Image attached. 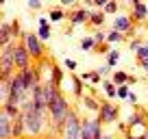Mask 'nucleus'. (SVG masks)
I'll return each mask as SVG.
<instances>
[{
    "instance_id": "obj_1",
    "label": "nucleus",
    "mask_w": 148,
    "mask_h": 139,
    "mask_svg": "<svg viewBox=\"0 0 148 139\" xmlns=\"http://www.w3.org/2000/svg\"><path fill=\"white\" fill-rule=\"evenodd\" d=\"M70 111H72V109H70L68 98L59 91V93H57V98H55V100H50V104H48V117H50L52 128H55L57 133H63L65 120H68Z\"/></svg>"
},
{
    "instance_id": "obj_2",
    "label": "nucleus",
    "mask_w": 148,
    "mask_h": 139,
    "mask_svg": "<svg viewBox=\"0 0 148 139\" xmlns=\"http://www.w3.org/2000/svg\"><path fill=\"white\" fill-rule=\"evenodd\" d=\"M22 115H24V124H26V133L28 135L37 137V135L44 133V126H46V113L37 111L31 98L22 104Z\"/></svg>"
},
{
    "instance_id": "obj_3",
    "label": "nucleus",
    "mask_w": 148,
    "mask_h": 139,
    "mask_svg": "<svg viewBox=\"0 0 148 139\" xmlns=\"http://www.w3.org/2000/svg\"><path fill=\"white\" fill-rule=\"evenodd\" d=\"M28 98H31V89H28V85H26V80H24L22 72H15V74L11 76V96H9V100L22 107Z\"/></svg>"
},
{
    "instance_id": "obj_4",
    "label": "nucleus",
    "mask_w": 148,
    "mask_h": 139,
    "mask_svg": "<svg viewBox=\"0 0 148 139\" xmlns=\"http://www.w3.org/2000/svg\"><path fill=\"white\" fill-rule=\"evenodd\" d=\"M13 50H15V44H7L2 48V55H0V80L5 78H11L13 76V67H15V57H13Z\"/></svg>"
},
{
    "instance_id": "obj_5",
    "label": "nucleus",
    "mask_w": 148,
    "mask_h": 139,
    "mask_svg": "<svg viewBox=\"0 0 148 139\" xmlns=\"http://www.w3.org/2000/svg\"><path fill=\"white\" fill-rule=\"evenodd\" d=\"M81 126H83V120L79 117V113L70 111L63 128V139H81Z\"/></svg>"
},
{
    "instance_id": "obj_6",
    "label": "nucleus",
    "mask_w": 148,
    "mask_h": 139,
    "mask_svg": "<svg viewBox=\"0 0 148 139\" xmlns=\"http://www.w3.org/2000/svg\"><path fill=\"white\" fill-rule=\"evenodd\" d=\"M22 44L28 48V52H31L33 59H42L44 57V42L39 39V35H35V33H24Z\"/></svg>"
},
{
    "instance_id": "obj_7",
    "label": "nucleus",
    "mask_w": 148,
    "mask_h": 139,
    "mask_svg": "<svg viewBox=\"0 0 148 139\" xmlns=\"http://www.w3.org/2000/svg\"><path fill=\"white\" fill-rule=\"evenodd\" d=\"M13 57H15V67L18 70H24V67H31L33 65V57H31V52H28V48L24 44H15Z\"/></svg>"
},
{
    "instance_id": "obj_8",
    "label": "nucleus",
    "mask_w": 148,
    "mask_h": 139,
    "mask_svg": "<svg viewBox=\"0 0 148 139\" xmlns=\"http://www.w3.org/2000/svg\"><path fill=\"white\" fill-rule=\"evenodd\" d=\"M118 115H120V109H118L116 104H111L109 100L100 104L98 117H100V122H102V124H113V122H118Z\"/></svg>"
},
{
    "instance_id": "obj_9",
    "label": "nucleus",
    "mask_w": 148,
    "mask_h": 139,
    "mask_svg": "<svg viewBox=\"0 0 148 139\" xmlns=\"http://www.w3.org/2000/svg\"><path fill=\"white\" fill-rule=\"evenodd\" d=\"M113 28H116V31H120V33H129V35H133L135 22H133V18H131V15L120 13V15H116V18H113Z\"/></svg>"
},
{
    "instance_id": "obj_10",
    "label": "nucleus",
    "mask_w": 148,
    "mask_h": 139,
    "mask_svg": "<svg viewBox=\"0 0 148 139\" xmlns=\"http://www.w3.org/2000/svg\"><path fill=\"white\" fill-rule=\"evenodd\" d=\"M0 139H13V117L0 111Z\"/></svg>"
},
{
    "instance_id": "obj_11",
    "label": "nucleus",
    "mask_w": 148,
    "mask_h": 139,
    "mask_svg": "<svg viewBox=\"0 0 148 139\" xmlns=\"http://www.w3.org/2000/svg\"><path fill=\"white\" fill-rule=\"evenodd\" d=\"M89 22V9L85 7H79V9H74L70 13V24L72 26H81V24H87Z\"/></svg>"
},
{
    "instance_id": "obj_12",
    "label": "nucleus",
    "mask_w": 148,
    "mask_h": 139,
    "mask_svg": "<svg viewBox=\"0 0 148 139\" xmlns=\"http://www.w3.org/2000/svg\"><path fill=\"white\" fill-rule=\"evenodd\" d=\"M111 80L120 87V85H133L137 78H135V76H131V74H126L124 70H116V72H113V76H111Z\"/></svg>"
},
{
    "instance_id": "obj_13",
    "label": "nucleus",
    "mask_w": 148,
    "mask_h": 139,
    "mask_svg": "<svg viewBox=\"0 0 148 139\" xmlns=\"http://www.w3.org/2000/svg\"><path fill=\"white\" fill-rule=\"evenodd\" d=\"M11 39H13V26H11V22H2V26H0V46L5 48L7 44H11Z\"/></svg>"
},
{
    "instance_id": "obj_14",
    "label": "nucleus",
    "mask_w": 148,
    "mask_h": 139,
    "mask_svg": "<svg viewBox=\"0 0 148 139\" xmlns=\"http://www.w3.org/2000/svg\"><path fill=\"white\" fill-rule=\"evenodd\" d=\"M135 57H137V61H139V67H142L144 72H148V39L142 44V48L135 52Z\"/></svg>"
},
{
    "instance_id": "obj_15",
    "label": "nucleus",
    "mask_w": 148,
    "mask_h": 139,
    "mask_svg": "<svg viewBox=\"0 0 148 139\" xmlns=\"http://www.w3.org/2000/svg\"><path fill=\"white\" fill-rule=\"evenodd\" d=\"M144 113L142 111H133L129 117H126V130H131V128H135V126H144Z\"/></svg>"
},
{
    "instance_id": "obj_16",
    "label": "nucleus",
    "mask_w": 148,
    "mask_h": 139,
    "mask_svg": "<svg viewBox=\"0 0 148 139\" xmlns=\"http://www.w3.org/2000/svg\"><path fill=\"white\" fill-rule=\"evenodd\" d=\"M70 91L74 93V98H83V78H81V74H76L74 72L72 74V87H70Z\"/></svg>"
},
{
    "instance_id": "obj_17",
    "label": "nucleus",
    "mask_w": 148,
    "mask_h": 139,
    "mask_svg": "<svg viewBox=\"0 0 148 139\" xmlns=\"http://www.w3.org/2000/svg\"><path fill=\"white\" fill-rule=\"evenodd\" d=\"M102 91H105L107 100H113V98H118V85L111 78H105L102 80Z\"/></svg>"
},
{
    "instance_id": "obj_18",
    "label": "nucleus",
    "mask_w": 148,
    "mask_h": 139,
    "mask_svg": "<svg viewBox=\"0 0 148 139\" xmlns=\"http://www.w3.org/2000/svg\"><path fill=\"white\" fill-rule=\"evenodd\" d=\"M131 18H133V22H144V20L148 18V7L144 5V2H139L137 7H133V13H131Z\"/></svg>"
},
{
    "instance_id": "obj_19",
    "label": "nucleus",
    "mask_w": 148,
    "mask_h": 139,
    "mask_svg": "<svg viewBox=\"0 0 148 139\" xmlns=\"http://www.w3.org/2000/svg\"><path fill=\"white\" fill-rule=\"evenodd\" d=\"M81 102H83V109H87V111H100V104L102 102H98L96 98H92V96H83L81 98Z\"/></svg>"
},
{
    "instance_id": "obj_20",
    "label": "nucleus",
    "mask_w": 148,
    "mask_h": 139,
    "mask_svg": "<svg viewBox=\"0 0 148 139\" xmlns=\"http://www.w3.org/2000/svg\"><path fill=\"white\" fill-rule=\"evenodd\" d=\"M105 20H107L105 11H89V22L87 24H92V26H102Z\"/></svg>"
},
{
    "instance_id": "obj_21",
    "label": "nucleus",
    "mask_w": 148,
    "mask_h": 139,
    "mask_svg": "<svg viewBox=\"0 0 148 139\" xmlns=\"http://www.w3.org/2000/svg\"><path fill=\"white\" fill-rule=\"evenodd\" d=\"M98 48V44H96V39H94V35H85L83 39H81V50L83 52H92V50H96Z\"/></svg>"
},
{
    "instance_id": "obj_22",
    "label": "nucleus",
    "mask_w": 148,
    "mask_h": 139,
    "mask_svg": "<svg viewBox=\"0 0 148 139\" xmlns=\"http://www.w3.org/2000/svg\"><path fill=\"white\" fill-rule=\"evenodd\" d=\"M122 42H124V33L116 31V28H111L107 33V44H122Z\"/></svg>"
},
{
    "instance_id": "obj_23",
    "label": "nucleus",
    "mask_w": 148,
    "mask_h": 139,
    "mask_svg": "<svg viewBox=\"0 0 148 139\" xmlns=\"http://www.w3.org/2000/svg\"><path fill=\"white\" fill-rule=\"evenodd\" d=\"M22 133H26V124H24V115L13 120V137H20Z\"/></svg>"
},
{
    "instance_id": "obj_24",
    "label": "nucleus",
    "mask_w": 148,
    "mask_h": 139,
    "mask_svg": "<svg viewBox=\"0 0 148 139\" xmlns=\"http://www.w3.org/2000/svg\"><path fill=\"white\" fill-rule=\"evenodd\" d=\"M118 61H120V50H116V48H111L109 52H107V65L109 67H116Z\"/></svg>"
},
{
    "instance_id": "obj_25",
    "label": "nucleus",
    "mask_w": 148,
    "mask_h": 139,
    "mask_svg": "<svg viewBox=\"0 0 148 139\" xmlns=\"http://www.w3.org/2000/svg\"><path fill=\"white\" fill-rule=\"evenodd\" d=\"M48 20H50L52 24H57V22H61V20H65V11L63 9H50V13H48Z\"/></svg>"
},
{
    "instance_id": "obj_26",
    "label": "nucleus",
    "mask_w": 148,
    "mask_h": 139,
    "mask_svg": "<svg viewBox=\"0 0 148 139\" xmlns=\"http://www.w3.org/2000/svg\"><path fill=\"white\" fill-rule=\"evenodd\" d=\"M83 80H92V83H102V76L98 74V70H92V72H83L81 74Z\"/></svg>"
},
{
    "instance_id": "obj_27",
    "label": "nucleus",
    "mask_w": 148,
    "mask_h": 139,
    "mask_svg": "<svg viewBox=\"0 0 148 139\" xmlns=\"http://www.w3.org/2000/svg\"><path fill=\"white\" fill-rule=\"evenodd\" d=\"M61 80H63V70L55 65V67H52V83H55L57 87H59V85H61Z\"/></svg>"
},
{
    "instance_id": "obj_28",
    "label": "nucleus",
    "mask_w": 148,
    "mask_h": 139,
    "mask_svg": "<svg viewBox=\"0 0 148 139\" xmlns=\"http://www.w3.org/2000/svg\"><path fill=\"white\" fill-rule=\"evenodd\" d=\"M129 96H131V87L129 85H120L118 87V100H129Z\"/></svg>"
},
{
    "instance_id": "obj_29",
    "label": "nucleus",
    "mask_w": 148,
    "mask_h": 139,
    "mask_svg": "<svg viewBox=\"0 0 148 139\" xmlns=\"http://www.w3.org/2000/svg\"><path fill=\"white\" fill-rule=\"evenodd\" d=\"M37 35H39V39H42V42H48V39L52 37V33H50V26H39Z\"/></svg>"
},
{
    "instance_id": "obj_30",
    "label": "nucleus",
    "mask_w": 148,
    "mask_h": 139,
    "mask_svg": "<svg viewBox=\"0 0 148 139\" xmlns=\"http://www.w3.org/2000/svg\"><path fill=\"white\" fill-rule=\"evenodd\" d=\"M102 11H105L107 15H113V13H118V0H109V5H107Z\"/></svg>"
},
{
    "instance_id": "obj_31",
    "label": "nucleus",
    "mask_w": 148,
    "mask_h": 139,
    "mask_svg": "<svg viewBox=\"0 0 148 139\" xmlns=\"http://www.w3.org/2000/svg\"><path fill=\"white\" fill-rule=\"evenodd\" d=\"M92 35H94V39H96V44H98V46L107 44V33H102V31H96V33H92Z\"/></svg>"
},
{
    "instance_id": "obj_32",
    "label": "nucleus",
    "mask_w": 148,
    "mask_h": 139,
    "mask_svg": "<svg viewBox=\"0 0 148 139\" xmlns=\"http://www.w3.org/2000/svg\"><path fill=\"white\" fill-rule=\"evenodd\" d=\"M63 65L72 72V74H74V70H79V63H76L74 59H63Z\"/></svg>"
},
{
    "instance_id": "obj_33",
    "label": "nucleus",
    "mask_w": 148,
    "mask_h": 139,
    "mask_svg": "<svg viewBox=\"0 0 148 139\" xmlns=\"http://www.w3.org/2000/svg\"><path fill=\"white\" fill-rule=\"evenodd\" d=\"M26 5L31 11H39L42 9V0H26Z\"/></svg>"
},
{
    "instance_id": "obj_34",
    "label": "nucleus",
    "mask_w": 148,
    "mask_h": 139,
    "mask_svg": "<svg viewBox=\"0 0 148 139\" xmlns=\"http://www.w3.org/2000/svg\"><path fill=\"white\" fill-rule=\"evenodd\" d=\"M142 44H144V42H142L139 37H137V39H133V42H131V46H129V50H131V52H137L139 48H142Z\"/></svg>"
},
{
    "instance_id": "obj_35",
    "label": "nucleus",
    "mask_w": 148,
    "mask_h": 139,
    "mask_svg": "<svg viewBox=\"0 0 148 139\" xmlns=\"http://www.w3.org/2000/svg\"><path fill=\"white\" fill-rule=\"evenodd\" d=\"M111 70H113V67H109V65L105 63V65H100V67H98V74H100V76H107Z\"/></svg>"
},
{
    "instance_id": "obj_36",
    "label": "nucleus",
    "mask_w": 148,
    "mask_h": 139,
    "mask_svg": "<svg viewBox=\"0 0 148 139\" xmlns=\"http://www.w3.org/2000/svg\"><path fill=\"white\" fill-rule=\"evenodd\" d=\"M94 7H98V9H105L107 5H109V0H92Z\"/></svg>"
},
{
    "instance_id": "obj_37",
    "label": "nucleus",
    "mask_w": 148,
    "mask_h": 139,
    "mask_svg": "<svg viewBox=\"0 0 148 139\" xmlns=\"http://www.w3.org/2000/svg\"><path fill=\"white\" fill-rule=\"evenodd\" d=\"M37 26H50V20H48V18H42V15H39V18H37Z\"/></svg>"
},
{
    "instance_id": "obj_38",
    "label": "nucleus",
    "mask_w": 148,
    "mask_h": 139,
    "mask_svg": "<svg viewBox=\"0 0 148 139\" xmlns=\"http://www.w3.org/2000/svg\"><path fill=\"white\" fill-rule=\"evenodd\" d=\"M11 26H13V37H22V35H20V24L18 22H11Z\"/></svg>"
},
{
    "instance_id": "obj_39",
    "label": "nucleus",
    "mask_w": 148,
    "mask_h": 139,
    "mask_svg": "<svg viewBox=\"0 0 148 139\" xmlns=\"http://www.w3.org/2000/svg\"><path fill=\"white\" fill-rule=\"evenodd\" d=\"M59 2H61V7H74L79 0H59Z\"/></svg>"
},
{
    "instance_id": "obj_40",
    "label": "nucleus",
    "mask_w": 148,
    "mask_h": 139,
    "mask_svg": "<svg viewBox=\"0 0 148 139\" xmlns=\"http://www.w3.org/2000/svg\"><path fill=\"white\" fill-rule=\"evenodd\" d=\"M129 102H131V104H137V93H133V91H131V96H129Z\"/></svg>"
},
{
    "instance_id": "obj_41",
    "label": "nucleus",
    "mask_w": 148,
    "mask_h": 139,
    "mask_svg": "<svg viewBox=\"0 0 148 139\" xmlns=\"http://www.w3.org/2000/svg\"><path fill=\"white\" fill-rule=\"evenodd\" d=\"M133 137H135V135H133ZM135 139H148V130H144V133H142V135H137Z\"/></svg>"
},
{
    "instance_id": "obj_42",
    "label": "nucleus",
    "mask_w": 148,
    "mask_h": 139,
    "mask_svg": "<svg viewBox=\"0 0 148 139\" xmlns=\"http://www.w3.org/2000/svg\"><path fill=\"white\" fill-rule=\"evenodd\" d=\"M126 2H129V5H131V7H137V5H139V2H142V0H126Z\"/></svg>"
},
{
    "instance_id": "obj_43",
    "label": "nucleus",
    "mask_w": 148,
    "mask_h": 139,
    "mask_svg": "<svg viewBox=\"0 0 148 139\" xmlns=\"http://www.w3.org/2000/svg\"><path fill=\"white\" fill-rule=\"evenodd\" d=\"M100 139H113V137H111V135H102Z\"/></svg>"
},
{
    "instance_id": "obj_44",
    "label": "nucleus",
    "mask_w": 148,
    "mask_h": 139,
    "mask_svg": "<svg viewBox=\"0 0 148 139\" xmlns=\"http://www.w3.org/2000/svg\"><path fill=\"white\" fill-rule=\"evenodd\" d=\"M124 139H135V137H133V135H126V137H124Z\"/></svg>"
},
{
    "instance_id": "obj_45",
    "label": "nucleus",
    "mask_w": 148,
    "mask_h": 139,
    "mask_svg": "<svg viewBox=\"0 0 148 139\" xmlns=\"http://www.w3.org/2000/svg\"><path fill=\"white\" fill-rule=\"evenodd\" d=\"M146 115H148V109H146Z\"/></svg>"
}]
</instances>
